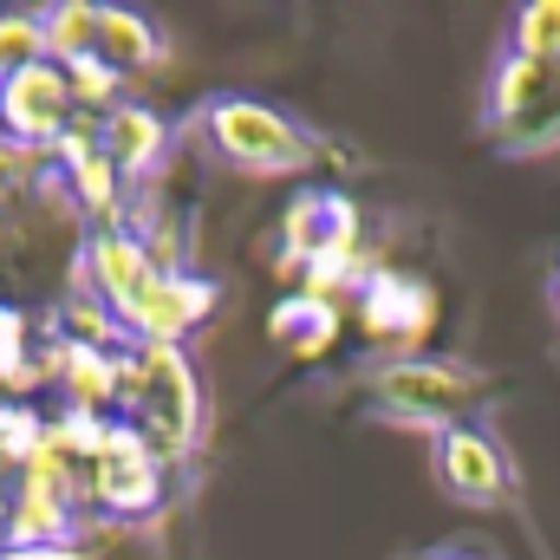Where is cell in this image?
Segmentation results:
<instances>
[{
  "instance_id": "5",
  "label": "cell",
  "mask_w": 560,
  "mask_h": 560,
  "mask_svg": "<svg viewBox=\"0 0 560 560\" xmlns=\"http://www.w3.org/2000/svg\"><path fill=\"white\" fill-rule=\"evenodd\" d=\"M482 131L502 156H541L560 150V66L502 52L489 98H482Z\"/></svg>"
},
{
  "instance_id": "1",
  "label": "cell",
  "mask_w": 560,
  "mask_h": 560,
  "mask_svg": "<svg viewBox=\"0 0 560 560\" xmlns=\"http://www.w3.org/2000/svg\"><path fill=\"white\" fill-rule=\"evenodd\" d=\"M125 423L138 430V443L163 469L196 456L202 423H209V392H202V372L183 346L138 339L125 352Z\"/></svg>"
},
{
  "instance_id": "8",
  "label": "cell",
  "mask_w": 560,
  "mask_h": 560,
  "mask_svg": "<svg viewBox=\"0 0 560 560\" xmlns=\"http://www.w3.org/2000/svg\"><path fill=\"white\" fill-rule=\"evenodd\" d=\"M79 502H92V509H105V515H118V522L150 515V509L163 502V463L138 443L131 423H105V436H98V450H92V463H85Z\"/></svg>"
},
{
  "instance_id": "16",
  "label": "cell",
  "mask_w": 560,
  "mask_h": 560,
  "mask_svg": "<svg viewBox=\"0 0 560 560\" xmlns=\"http://www.w3.org/2000/svg\"><path fill=\"white\" fill-rule=\"evenodd\" d=\"M509 52L522 59H541V66H560V0H528L515 13V39Z\"/></svg>"
},
{
  "instance_id": "15",
  "label": "cell",
  "mask_w": 560,
  "mask_h": 560,
  "mask_svg": "<svg viewBox=\"0 0 560 560\" xmlns=\"http://www.w3.org/2000/svg\"><path fill=\"white\" fill-rule=\"evenodd\" d=\"M98 150L112 156V170H118L125 183H138V176H150V170L163 163L170 125H163L150 105H118L112 118H98Z\"/></svg>"
},
{
  "instance_id": "18",
  "label": "cell",
  "mask_w": 560,
  "mask_h": 560,
  "mask_svg": "<svg viewBox=\"0 0 560 560\" xmlns=\"http://www.w3.org/2000/svg\"><path fill=\"white\" fill-rule=\"evenodd\" d=\"M0 560H92L79 541H52V548H13V541H0Z\"/></svg>"
},
{
  "instance_id": "17",
  "label": "cell",
  "mask_w": 560,
  "mask_h": 560,
  "mask_svg": "<svg viewBox=\"0 0 560 560\" xmlns=\"http://www.w3.org/2000/svg\"><path fill=\"white\" fill-rule=\"evenodd\" d=\"M39 52V26H33V13H0V79L20 66V59H33Z\"/></svg>"
},
{
  "instance_id": "10",
  "label": "cell",
  "mask_w": 560,
  "mask_h": 560,
  "mask_svg": "<svg viewBox=\"0 0 560 560\" xmlns=\"http://www.w3.org/2000/svg\"><path fill=\"white\" fill-rule=\"evenodd\" d=\"M430 463H436L443 495H456L463 509H502L509 489H515L509 450H502L482 423H456V430H443L436 450H430Z\"/></svg>"
},
{
  "instance_id": "13",
  "label": "cell",
  "mask_w": 560,
  "mask_h": 560,
  "mask_svg": "<svg viewBox=\"0 0 560 560\" xmlns=\"http://www.w3.org/2000/svg\"><path fill=\"white\" fill-rule=\"evenodd\" d=\"M339 332H346V306L332 293H319V287L287 293L275 313H268V339H275L287 359H300V365H319L339 346Z\"/></svg>"
},
{
  "instance_id": "14",
  "label": "cell",
  "mask_w": 560,
  "mask_h": 560,
  "mask_svg": "<svg viewBox=\"0 0 560 560\" xmlns=\"http://www.w3.org/2000/svg\"><path fill=\"white\" fill-rule=\"evenodd\" d=\"M52 163H59V176L72 183L79 209H85V215H98L105 229H118V209H125V176H118V170H112V156L98 150V125H92V131H72V138L52 150Z\"/></svg>"
},
{
  "instance_id": "19",
  "label": "cell",
  "mask_w": 560,
  "mask_h": 560,
  "mask_svg": "<svg viewBox=\"0 0 560 560\" xmlns=\"http://www.w3.org/2000/svg\"><path fill=\"white\" fill-rule=\"evenodd\" d=\"M548 300H555V319H560V268H555V280H548Z\"/></svg>"
},
{
  "instance_id": "11",
  "label": "cell",
  "mask_w": 560,
  "mask_h": 560,
  "mask_svg": "<svg viewBox=\"0 0 560 560\" xmlns=\"http://www.w3.org/2000/svg\"><path fill=\"white\" fill-rule=\"evenodd\" d=\"M156 275H163V261L150 255V242H138L131 229H92L85 248H79V293L98 300L112 319H125Z\"/></svg>"
},
{
  "instance_id": "2",
  "label": "cell",
  "mask_w": 560,
  "mask_h": 560,
  "mask_svg": "<svg viewBox=\"0 0 560 560\" xmlns=\"http://www.w3.org/2000/svg\"><path fill=\"white\" fill-rule=\"evenodd\" d=\"M39 26V52L59 66H105L118 79H143L170 66V33L163 20H150L138 7H112V0H59L33 13Z\"/></svg>"
},
{
  "instance_id": "9",
  "label": "cell",
  "mask_w": 560,
  "mask_h": 560,
  "mask_svg": "<svg viewBox=\"0 0 560 560\" xmlns=\"http://www.w3.org/2000/svg\"><path fill=\"white\" fill-rule=\"evenodd\" d=\"M359 326L392 359H411L436 326V287L418 275H392V268L359 275Z\"/></svg>"
},
{
  "instance_id": "12",
  "label": "cell",
  "mask_w": 560,
  "mask_h": 560,
  "mask_svg": "<svg viewBox=\"0 0 560 560\" xmlns=\"http://www.w3.org/2000/svg\"><path fill=\"white\" fill-rule=\"evenodd\" d=\"M215 280L209 275H183V268H163V275L143 287V300L118 319L125 339H156V346H183V332H196L209 313H215Z\"/></svg>"
},
{
  "instance_id": "6",
  "label": "cell",
  "mask_w": 560,
  "mask_h": 560,
  "mask_svg": "<svg viewBox=\"0 0 560 560\" xmlns=\"http://www.w3.org/2000/svg\"><path fill=\"white\" fill-rule=\"evenodd\" d=\"M359 261V209L346 189L332 183H313L287 202L280 215V268L287 275H306V287H332L339 275H352Z\"/></svg>"
},
{
  "instance_id": "3",
  "label": "cell",
  "mask_w": 560,
  "mask_h": 560,
  "mask_svg": "<svg viewBox=\"0 0 560 560\" xmlns=\"http://www.w3.org/2000/svg\"><path fill=\"white\" fill-rule=\"evenodd\" d=\"M196 138H202V150L222 170L261 176V183H275V176H313V163H319L313 131L300 118H287L280 105H268V98H248V92L209 98L196 112Z\"/></svg>"
},
{
  "instance_id": "7",
  "label": "cell",
  "mask_w": 560,
  "mask_h": 560,
  "mask_svg": "<svg viewBox=\"0 0 560 560\" xmlns=\"http://www.w3.org/2000/svg\"><path fill=\"white\" fill-rule=\"evenodd\" d=\"M79 118H85V112H79L72 72H66L59 59L33 52V59H20V66L0 79V131H7V143L33 150L39 163L79 131Z\"/></svg>"
},
{
  "instance_id": "4",
  "label": "cell",
  "mask_w": 560,
  "mask_h": 560,
  "mask_svg": "<svg viewBox=\"0 0 560 560\" xmlns=\"http://www.w3.org/2000/svg\"><path fill=\"white\" fill-rule=\"evenodd\" d=\"M365 411L385 423H405V430H456L469 423V411L489 398V378L463 359H430V352H411V359H378L365 378Z\"/></svg>"
},
{
  "instance_id": "20",
  "label": "cell",
  "mask_w": 560,
  "mask_h": 560,
  "mask_svg": "<svg viewBox=\"0 0 560 560\" xmlns=\"http://www.w3.org/2000/svg\"><path fill=\"white\" fill-rule=\"evenodd\" d=\"M430 560H476V555H456V548H443V555H430Z\"/></svg>"
}]
</instances>
